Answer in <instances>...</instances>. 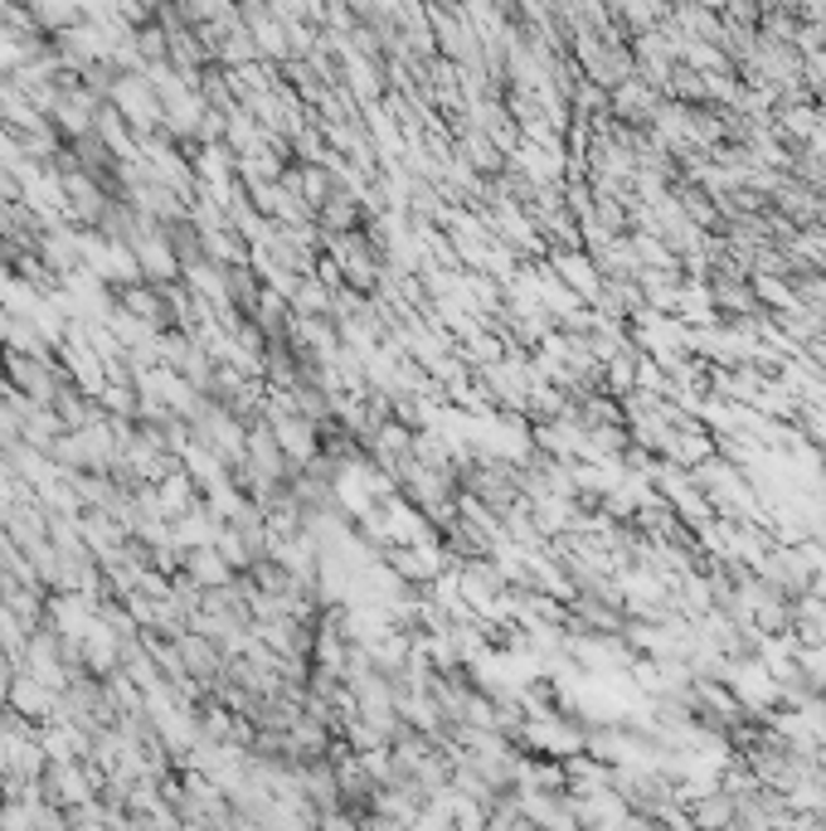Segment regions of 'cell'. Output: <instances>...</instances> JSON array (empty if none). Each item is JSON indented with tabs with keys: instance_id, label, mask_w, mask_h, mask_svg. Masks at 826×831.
Returning a JSON list of instances; mask_svg holds the SVG:
<instances>
[{
	"instance_id": "6da1fadb",
	"label": "cell",
	"mask_w": 826,
	"mask_h": 831,
	"mask_svg": "<svg viewBox=\"0 0 826 831\" xmlns=\"http://www.w3.org/2000/svg\"><path fill=\"white\" fill-rule=\"evenodd\" d=\"M39 793L49 807H83L93 803V773H83L78 764H49Z\"/></svg>"
},
{
	"instance_id": "7a4b0ae2",
	"label": "cell",
	"mask_w": 826,
	"mask_h": 831,
	"mask_svg": "<svg viewBox=\"0 0 826 831\" xmlns=\"http://www.w3.org/2000/svg\"><path fill=\"white\" fill-rule=\"evenodd\" d=\"M175 647H181V667H185V677H190L195 685H214L219 677H224L229 657H224V647H219V642L200 637V632H185Z\"/></svg>"
},
{
	"instance_id": "3957f363",
	"label": "cell",
	"mask_w": 826,
	"mask_h": 831,
	"mask_svg": "<svg viewBox=\"0 0 826 831\" xmlns=\"http://www.w3.org/2000/svg\"><path fill=\"white\" fill-rule=\"evenodd\" d=\"M185 574H190L195 584L205 588V594H214V588H229V584H234V569H229L224 559L214 555V545H209V549H190V555H185Z\"/></svg>"
},
{
	"instance_id": "277c9868",
	"label": "cell",
	"mask_w": 826,
	"mask_h": 831,
	"mask_svg": "<svg viewBox=\"0 0 826 831\" xmlns=\"http://www.w3.org/2000/svg\"><path fill=\"white\" fill-rule=\"evenodd\" d=\"M486 831H540V827L530 822V817H520V813H510V807H501V813L486 822Z\"/></svg>"
}]
</instances>
